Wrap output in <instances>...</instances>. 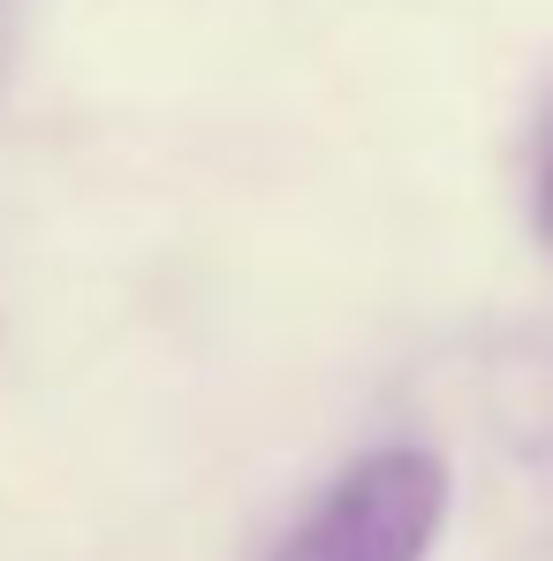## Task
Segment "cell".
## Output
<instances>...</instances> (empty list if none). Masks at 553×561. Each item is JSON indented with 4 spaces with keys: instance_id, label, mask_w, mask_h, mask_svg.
Segmentation results:
<instances>
[{
    "instance_id": "1",
    "label": "cell",
    "mask_w": 553,
    "mask_h": 561,
    "mask_svg": "<svg viewBox=\"0 0 553 561\" xmlns=\"http://www.w3.org/2000/svg\"><path fill=\"white\" fill-rule=\"evenodd\" d=\"M448 516V463L425 448H371L342 470L274 561H425Z\"/></svg>"
},
{
    "instance_id": "2",
    "label": "cell",
    "mask_w": 553,
    "mask_h": 561,
    "mask_svg": "<svg viewBox=\"0 0 553 561\" xmlns=\"http://www.w3.org/2000/svg\"><path fill=\"white\" fill-rule=\"evenodd\" d=\"M539 213H546V236H553V129H546V160H539Z\"/></svg>"
}]
</instances>
